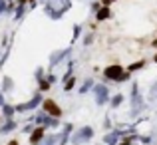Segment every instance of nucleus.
Returning a JSON list of instances; mask_svg holds the SVG:
<instances>
[{"mask_svg":"<svg viewBox=\"0 0 157 145\" xmlns=\"http://www.w3.org/2000/svg\"><path fill=\"white\" fill-rule=\"evenodd\" d=\"M44 109H46L48 113H52L54 117H60V115H62L60 107H58V105H56L54 101H50V99H46V101H44Z\"/></svg>","mask_w":157,"mask_h":145,"instance_id":"4","label":"nucleus"},{"mask_svg":"<svg viewBox=\"0 0 157 145\" xmlns=\"http://www.w3.org/2000/svg\"><path fill=\"white\" fill-rule=\"evenodd\" d=\"M105 78H109V80H117V82L127 80V76L123 74L121 66H109V68L105 70Z\"/></svg>","mask_w":157,"mask_h":145,"instance_id":"1","label":"nucleus"},{"mask_svg":"<svg viewBox=\"0 0 157 145\" xmlns=\"http://www.w3.org/2000/svg\"><path fill=\"white\" fill-rule=\"evenodd\" d=\"M153 46H157V42H153Z\"/></svg>","mask_w":157,"mask_h":145,"instance_id":"16","label":"nucleus"},{"mask_svg":"<svg viewBox=\"0 0 157 145\" xmlns=\"http://www.w3.org/2000/svg\"><path fill=\"white\" fill-rule=\"evenodd\" d=\"M42 139H44V127H36L34 133L30 135V143L38 145V143H42Z\"/></svg>","mask_w":157,"mask_h":145,"instance_id":"5","label":"nucleus"},{"mask_svg":"<svg viewBox=\"0 0 157 145\" xmlns=\"http://www.w3.org/2000/svg\"><path fill=\"white\" fill-rule=\"evenodd\" d=\"M4 88L10 90V88H12V82H10V80H4Z\"/></svg>","mask_w":157,"mask_h":145,"instance_id":"12","label":"nucleus"},{"mask_svg":"<svg viewBox=\"0 0 157 145\" xmlns=\"http://www.w3.org/2000/svg\"><path fill=\"white\" fill-rule=\"evenodd\" d=\"M115 141H117V133H111L105 137V143H109V145H115Z\"/></svg>","mask_w":157,"mask_h":145,"instance_id":"8","label":"nucleus"},{"mask_svg":"<svg viewBox=\"0 0 157 145\" xmlns=\"http://www.w3.org/2000/svg\"><path fill=\"white\" fill-rule=\"evenodd\" d=\"M90 86H92V82L88 80V82H86L84 86H82V93H84V92H88V88H90Z\"/></svg>","mask_w":157,"mask_h":145,"instance_id":"11","label":"nucleus"},{"mask_svg":"<svg viewBox=\"0 0 157 145\" xmlns=\"http://www.w3.org/2000/svg\"><path fill=\"white\" fill-rule=\"evenodd\" d=\"M40 103V96H36L34 99H30V101H26V103H22V105H16L14 109L16 111H28V109H34L36 105Z\"/></svg>","mask_w":157,"mask_h":145,"instance_id":"3","label":"nucleus"},{"mask_svg":"<svg viewBox=\"0 0 157 145\" xmlns=\"http://www.w3.org/2000/svg\"><path fill=\"white\" fill-rule=\"evenodd\" d=\"M121 99H123L121 96H115L113 99H111V105H119V103H121Z\"/></svg>","mask_w":157,"mask_h":145,"instance_id":"10","label":"nucleus"},{"mask_svg":"<svg viewBox=\"0 0 157 145\" xmlns=\"http://www.w3.org/2000/svg\"><path fill=\"white\" fill-rule=\"evenodd\" d=\"M96 97H98V103H105V99H107V88L105 86H96Z\"/></svg>","mask_w":157,"mask_h":145,"instance_id":"6","label":"nucleus"},{"mask_svg":"<svg viewBox=\"0 0 157 145\" xmlns=\"http://www.w3.org/2000/svg\"><path fill=\"white\" fill-rule=\"evenodd\" d=\"M92 135H94V131L90 129V127H82V129L78 131L76 135H74V139H72V141L76 143V145H80V143L90 141V139H92Z\"/></svg>","mask_w":157,"mask_h":145,"instance_id":"2","label":"nucleus"},{"mask_svg":"<svg viewBox=\"0 0 157 145\" xmlns=\"http://www.w3.org/2000/svg\"><path fill=\"white\" fill-rule=\"evenodd\" d=\"M2 103H4V97H2V93H0V105H2Z\"/></svg>","mask_w":157,"mask_h":145,"instance_id":"14","label":"nucleus"},{"mask_svg":"<svg viewBox=\"0 0 157 145\" xmlns=\"http://www.w3.org/2000/svg\"><path fill=\"white\" fill-rule=\"evenodd\" d=\"M151 96H157V84L153 86V88H151Z\"/></svg>","mask_w":157,"mask_h":145,"instance_id":"13","label":"nucleus"},{"mask_svg":"<svg viewBox=\"0 0 157 145\" xmlns=\"http://www.w3.org/2000/svg\"><path fill=\"white\" fill-rule=\"evenodd\" d=\"M12 113H14V107H10V105H6V107H4V115H6V117H10Z\"/></svg>","mask_w":157,"mask_h":145,"instance_id":"9","label":"nucleus"},{"mask_svg":"<svg viewBox=\"0 0 157 145\" xmlns=\"http://www.w3.org/2000/svg\"><path fill=\"white\" fill-rule=\"evenodd\" d=\"M8 145H18V141H10V143H8Z\"/></svg>","mask_w":157,"mask_h":145,"instance_id":"15","label":"nucleus"},{"mask_svg":"<svg viewBox=\"0 0 157 145\" xmlns=\"http://www.w3.org/2000/svg\"><path fill=\"white\" fill-rule=\"evenodd\" d=\"M14 127H16V123H14V121H8V123H6V125H4L0 131H2V133H8V131H12Z\"/></svg>","mask_w":157,"mask_h":145,"instance_id":"7","label":"nucleus"}]
</instances>
